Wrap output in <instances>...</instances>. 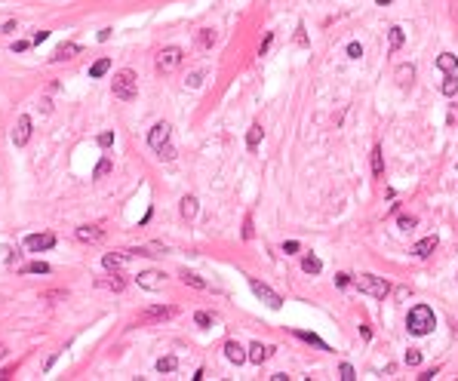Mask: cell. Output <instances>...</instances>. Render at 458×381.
I'll use <instances>...</instances> for the list:
<instances>
[{
	"label": "cell",
	"mask_w": 458,
	"mask_h": 381,
	"mask_svg": "<svg viewBox=\"0 0 458 381\" xmlns=\"http://www.w3.org/2000/svg\"><path fill=\"white\" fill-rule=\"evenodd\" d=\"M111 89H114V99H120V102H132L135 96H139V80H135V74L129 71H117L111 80Z\"/></svg>",
	"instance_id": "obj_1"
},
{
	"label": "cell",
	"mask_w": 458,
	"mask_h": 381,
	"mask_svg": "<svg viewBox=\"0 0 458 381\" xmlns=\"http://www.w3.org/2000/svg\"><path fill=\"white\" fill-rule=\"evenodd\" d=\"M437 326V317L428 305H415L409 310V332L412 335H428V332Z\"/></svg>",
	"instance_id": "obj_2"
},
{
	"label": "cell",
	"mask_w": 458,
	"mask_h": 381,
	"mask_svg": "<svg viewBox=\"0 0 458 381\" xmlns=\"http://www.w3.org/2000/svg\"><path fill=\"white\" fill-rule=\"evenodd\" d=\"M357 289L366 292V295H372V298H387V292H391V283H387L384 277L363 274V277H357Z\"/></svg>",
	"instance_id": "obj_3"
},
{
	"label": "cell",
	"mask_w": 458,
	"mask_h": 381,
	"mask_svg": "<svg viewBox=\"0 0 458 381\" xmlns=\"http://www.w3.org/2000/svg\"><path fill=\"white\" fill-rule=\"evenodd\" d=\"M181 62H185V52H181L178 46H166V50L157 55V71L169 74V71H176V68H178Z\"/></svg>",
	"instance_id": "obj_4"
},
{
	"label": "cell",
	"mask_w": 458,
	"mask_h": 381,
	"mask_svg": "<svg viewBox=\"0 0 458 381\" xmlns=\"http://www.w3.org/2000/svg\"><path fill=\"white\" fill-rule=\"evenodd\" d=\"M249 289H253V292H255V298H258V302H265V305H268L271 310H280V307H283V298H280L277 292H274L271 286H265V283H258V280H249Z\"/></svg>",
	"instance_id": "obj_5"
},
{
	"label": "cell",
	"mask_w": 458,
	"mask_h": 381,
	"mask_svg": "<svg viewBox=\"0 0 458 381\" xmlns=\"http://www.w3.org/2000/svg\"><path fill=\"white\" fill-rule=\"evenodd\" d=\"M135 280H139L142 289H148V292H160V289H163V283H166V274H160V271H142L139 277H135Z\"/></svg>",
	"instance_id": "obj_6"
},
{
	"label": "cell",
	"mask_w": 458,
	"mask_h": 381,
	"mask_svg": "<svg viewBox=\"0 0 458 381\" xmlns=\"http://www.w3.org/2000/svg\"><path fill=\"white\" fill-rule=\"evenodd\" d=\"M52 246H55V237L52 234H31V237H25V249L28 252H47Z\"/></svg>",
	"instance_id": "obj_7"
},
{
	"label": "cell",
	"mask_w": 458,
	"mask_h": 381,
	"mask_svg": "<svg viewBox=\"0 0 458 381\" xmlns=\"http://www.w3.org/2000/svg\"><path fill=\"white\" fill-rule=\"evenodd\" d=\"M28 138H31V117L22 114V117L16 120V129H13V145L22 148V145H28Z\"/></svg>",
	"instance_id": "obj_8"
},
{
	"label": "cell",
	"mask_w": 458,
	"mask_h": 381,
	"mask_svg": "<svg viewBox=\"0 0 458 381\" xmlns=\"http://www.w3.org/2000/svg\"><path fill=\"white\" fill-rule=\"evenodd\" d=\"M178 314L176 307H148L139 314V323H154V320H173Z\"/></svg>",
	"instance_id": "obj_9"
},
{
	"label": "cell",
	"mask_w": 458,
	"mask_h": 381,
	"mask_svg": "<svg viewBox=\"0 0 458 381\" xmlns=\"http://www.w3.org/2000/svg\"><path fill=\"white\" fill-rule=\"evenodd\" d=\"M166 142H169V123H154V126H151V132H148V145H151L154 151H157V148H160V145H166Z\"/></svg>",
	"instance_id": "obj_10"
},
{
	"label": "cell",
	"mask_w": 458,
	"mask_h": 381,
	"mask_svg": "<svg viewBox=\"0 0 458 381\" xmlns=\"http://www.w3.org/2000/svg\"><path fill=\"white\" fill-rule=\"evenodd\" d=\"M102 237H105V230H102L99 225H83V228H77V240H80V243H99Z\"/></svg>",
	"instance_id": "obj_11"
},
{
	"label": "cell",
	"mask_w": 458,
	"mask_h": 381,
	"mask_svg": "<svg viewBox=\"0 0 458 381\" xmlns=\"http://www.w3.org/2000/svg\"><path fill=\"white\" fill-rule=\"evenodd\" d=\"M225 356H228V363H234V366H240V363L249 360V354L240 348L237 341H228V344H225Z\"/></svg>",
	"instance_id": "obj_12"
},
{
	"label": "cell",
	"mask_w": 458,
	"mask_h": 381,
	"mask_svg": "<svg viewBox=\"0 0 458 381\" xmlns=\"http://www.w3.org/2000/svg\"><path fill=\"white\" fill-rule=\"evenodd\" d=\"M129 258V252H108L105 258H102V264H105V271H120L123 264H127Z\"/></svg>",
	"instance_id": "obj_13"
},
{
	"label": "cell",
	"mask_w": 458,
	"mask_h": 381,
	"mask_svg": "<svg viewBox=\"0 0 458 381\" xmlns=\"http://www.w3.org/2000/svg\"><path fill=\"white\" fill-rule=\"evenodd\" d=\"M394 77H397V86L400 89H409L412 86V77H415V68H412V65H400Z\"/></svg>",
	"instance_id": "obj_14"
},
{
	"label": "cell",
	"mask_w": 458,
	"mask_h": 381,
	"mask_svg": "<svg viewBox=\"0 0 458 381\" xmlns=\"http://www.w3.org/2000/svg\"><path fill=\"white\" fill-rule=\"evenodd\" d=\"M437 68H440L443 74H455L458 77V59H455L452 52H443L440 59H437Z\"/></svg>",
	"instance_id": "obj_15"
},
{
	"label": "cell",
	"mask_w": 458,
	"mask_h": 381,
	"mask_svg": "<svg viewBox=\"0 0 458 381\" xmlns=\"http://www.w3.org/2000/svg\"><path fill=\"white\" fill-rule=\"evenodd\" d=\"M77 52H80V46H77V43H62L59 50L52 52V62H68V59H74Z\"/></svg>",
	"instance_id": "obj_16"
},
{
	"label": "cell",
	"mask_w": 458,
	"mask_h": 381,
	"mask_svg": "<svg viewBox=\"0 0 458 381\" xmlns=\"http://www.w3.org/2000/svg\"><path fill=\"white\" fill-rule=\"evenodd\" d=\"M433 249H437V237H425V240H418V243L412 246V252H415L418 258H428Z\"/></svg>",
	"instance_id": "obj_17"
},
{
	"label": "cell",
	"mask_w": 458,
	"mask_h": 381,
	"mask_svg": "<svg viewBox=\"0 0 458 381\" xmlns=\"http://www.w3.org/2000/svg\"><path fill=\"white\" fill-rule=\"evenodd\" d=\"M271 354H274V348H268V344H253V348H249V360H253L255 366H261Z\"/></svg>",
	"instance_id": "obj_18"
},
{
	"label": "cell",
	"mask_w": 458,
	"mask_h": 381,
	"mask_svg": "<svg viewBox=\"0 0 458 381\" xmlns=\"http://www.w3.org/2000/svg\"><path fill=\"white\" fill-rule=\"evenodd\" d=\"M99 286H102V289H114V292H120L123 286H127V280H123V277H117V271H111V277H102Z\"/></svg>",
	"instance_id": "obj_19"
},
{
	"label": "cell",
	"mask_w": 458,
	"mask_h": 381,
	"mask_svg": "<svg viewBox=\"0 0 458 381\" xmlns=\"http://www.w3.org/2000/svg\"><path fill=\"white\" fill-rule=\"evenodd\" d=\"M178 209H181V218H188V222H191V218L197 215V197H191V194H188V197H181Z\"/></svg>",
	"instance_id": "obj_20"
},
{
	"label": "cell",
	"mask_w": 458,
	"mask_h": 381,
	"mask_svg": "<svg viewBox=\"0 0 458 381\" xmlns=\"http://www.w3.org/2000/svg\"><path fill=\"white\" fill-rule=\"evenodd\" d=\"M295 338H302V341H307V344H317L320 351H329V344L320 338V335H314V332H302V329H295Z\"/></svg>",
	"instance_id": "obj_21"
},
{
	"label": "cell",
	"mask_w": 458,
	"mask_h": 381,
	"mask_svg": "<svg viewBox=\"0 0 458 381\" xmlns=\"http://www.w3.org/2000/svg\"><path fill=\"white\" fill-rule=\"evenodd\" d=\"M403 40H406V34H403V28H397V25H394L391 31H387V43H391V52H397L400 46H403Z\"/></svg>",
	"instance_id": "obj_22"
},
{
	"label": "cell",
	"mask_w": 458,
	"mask_h": 381,
	"mask_svg": "<svg viewBox=\"0 0 458 381\" xmlns=\"http://www.w3.org/2000/svg\"><path fill=\"white\" fill-rule=\"evenodd\" d=\"M302 271L305 274H320V271H323V261H320L317 255H305L302 258Z\"/></svg>",
	"instance_id": "obj_23"
},
{
	"label": "cell",
	"mask_w": 458,
	"mask_h": 381,
	"mask_svg": "<svg viewBox=\"0 0 458 381\" xmlns=\"http://www.w3.org/2000/svg\"><path fill=\"white\" fill-rule=\"evenodd\" d=\"M258 142H261V126L253 123V126H249V132H246V148H249V151H255Z\"/></svg>",
	"instance_id": "obj_24"
},
{
	"label": "cell",
	"mask_w": 458,
	"mask_h": 381,
	"mask_svg": "<svg viewBox=\"0 0 458 381\" xmlns=\"http://www.w3.org/2000/svg\"><path fill=\"white\" fill-rule=\"evenodd\" d=\"M440 92H443V96H449V99H452L455 92H458V77H455V74H446V80L440 83Z\"/></svg>",
	"instance_id": "obj_25"
},
{
	"label": "cell",
	"mask_w": 458,
	"mask_h": 381,
	"mask_svg": "<svg viewBox=\"0 0 458 381\" xmlns=\"http://www.w3.org/2000/svg\"><path fill=\"white\" fill-rule=\"evenodd\" d=\"M181 283L185 286H194V289H206V280L197 274H191V271H181Z\"/></svg>",
	"instance_id": "obj_26"
},
{
	"label": "cell",
	"mask_w": 458,
	"mask_h": 381,
	"mask_svg": "<svg viewBox=\"0 0 458 381\" xmlns=\"http://www.w3.org/2000/svg\"><path fill=\"white\" fill-rule=\"evenodd\" d=\"M372 172H375V178H382V176H384V160H382V148H372Z\"/></svg>",
	"instance_id": "obj_27"
},
{
	"label": "cell",
	"mask_w": 458,
	"mask_h": 381,
	"mask_svg": "<svg viewBox=\"0 0 458 381\" xmlns=\"http://www.w3.org/2000/svg\"><path fill=\"white\" fill-rule=\"evenodd\" d=\"M197 43L203 46V50H209V46L215 43V31H212V28H200V34H197Z\"/></svg>",
	"instance_id": "obj_28"
},
{
	"label": "cell",
	"mask_w": 458,
	"mask_h": 381,
	"mask_svg": "<svg viewBox=\"0 0 458 381\" xmlns=\"http://www.w3.org/2000/svg\"><path fill=\"white\" fill-rule=\"evenodd\" d=\"M176 366H178L176 356H160L157 360V372H176Z\"/></svg>",
	"instance_id": "obj_29"
},
{
	"label": "cell",
	"mask_w": 458,
	"mask_h": 381,
	"mask_svg": "<svg viewBox=\"0 0 458 381\" xmlns=\"http://www.w3.org/2000/svg\"><path fill=\"white\" fill-rule=\"evenodd\" d=\"M22 274H50V264L47 261H31L22 268Z\"/></svg>",
	"instance_id": "obj_30"
},
{
	"label": "cell",
	"mask_w": 458,
	"mask_h": 381,
	"mask_svg": "<svg viewBox=\"0 0 458 381\" xmlns=\"http://www.w3.org/2000/svg\"><path fill=\"white\" fill-rule=\"evenodd\" d=\"M108 68H111V59H99L93 68H89V77H102V74H108Z\"/></svg>",
	"instance_id": "obj_31"
},
{
	"label": "cell",
	"mask_w": 458,
	"mask_h": 381,
	"mask_svg": "<svg viewBox=\"0 0 458 381\" xmlns=\"http://www.w3.org/2000/svg\"><path fill=\"white\" fill-rule=\"evenodd\" d=\"M157 157H160V160H166V163H169V160H176V148L169 145V142H166V145H160V148H157Z\"/></svg>",
	"instance_id": "obj_32"
},
{
	"label": "cell",
	"mask_w": 458,
	"mask_h": 381,
	"mask_svg": "<svg viewBox=\"0 0 458 381\" xmlns=\"http://www.w3.org/2000/svg\"><path fill=\"white\" fill-rule=\"evenodd\" d=\"M108 172H111V160L105 157V160H102V163L96 166V172H93V178H105V176H108Z\"/></svg>",
	"instance_id": "obj_33"
},
{
	"label": "cell",
	"mask_w": 458,
	"mask_h": 381,
	"mask_svg": "<svg viewBox=\"0 0 458 381\" xmlns=\"http://www.w3.org/2000/svg\"><path fill=\"white\" fill-rule=\"evenodd\" d=\"M338 372H341V381H354V378H357V375H354V366H351V363H341Z\"/></svg>",
	"instance_id": "obj_34"
},
{
	"label": "cell",
	"mask_w": 458,
	"mask_h": 381,
	"mask_svg": "<svg viewBox=\"0 0 458 381\" xmlns=\"http://www.w3.org/2000/svg\"><path fill=\"white\" fill-rule=\"evenodd\" d=\"M194 323H197V326H209V323H212V317L206 314V310H197V314H194Z\"/></svg>",
	"instance_id": "obj_35"
},
{
	"label": "cell",
	"mask_w": 458,
	"mask_h": 381,
	"mask_svg": "<svg viewBox=\"0 0 458 381\" xmlns=\"http://www.w3.org/2000/svg\"><path fill=\"white\" fill-rule=\"evenodd\" d=\"M96 142H99V148H111L114 145V132H102Z\"/></svg>",
	"instance_id": "obj_36"
},
{
	"label": "cell",
	"mask_w": 458,
	"mask_h": 381,
	"mask_svg": "<svg viewBox=\"0 0 458 381\" xmlns=\"http://www.w3.org/2000/svg\"><path fill=\"white\" fill-rule=\"evenodd\" d=\"M421 363V351H406V366H418Z\"/></svg>",
	"instance_id": "obj_37"
},
{
	"label": "cell",
	"mask_w": 458,
	"mask_h": 381,
	"mask_svg": "<svg viewBox=\"0 0 458 381\" xmlns=\"http://www.w3.org/2000/svg\"><path fill=\"white\" fill-rule=\"evenodd\" d=\"M397 225L403 228V230H409V228H415V218H412V215H400V218H397Z\"/></svg>",
	"instance_id": "obj_38"
},
{
	"label": "cell",
	"mask_w": 458,
	"mask_h": 381,
	"mask_svg": "<svg viewBox=\"0 0 458 381\" xmlns=\"http://www.w3.org/2000/svg\"><path fill=\"white\" fill-rule=\"evenodd\" d=\"M348 55H351V59H360V55H363V46H360V43H348Z\"/></svg>",
	"instance_id": "obj_39"
},
{
	"label": "cell",
	"mask_w": 458,
	"mask_h": 381,
	"mask_svg": "<svg viewBox=\"0 0 458 381\" xmlns=\"http://www.w3.org/2000/svg\"><path fill=\"white\" fill-rule=\"evenodd\" d=\"M200 83H203V71H197V74H191V77H188V86H191V89H197Z\"/></svg>",
	"instance_id": "obj_40"
},
{
	"label": "cell",
	"mask_w": 458,
	"mask_h": 381,
	"mask_svg": "<svg viewBox=\"0 0 458 381\" xmlns=\"http://www.w3.org/2000/svg\"><path fill=\"white\" fill-rule=\"evenodd\" d=\"M283 252H286V255H295V252H299V243H295V240H286V243H283Z\"/></svg>",
	"instance_id": "obj_41"
},
{
	"label": "cell",
	"mask_w": 458,
	"mask_h": 381,
	"mask_svg": "<svg viewBox=\"0 0 458 381\" xmlns=\"http://www.w3.org/2000/svg\"><path fill=\"white\" fill-rule=\"evenodd\" d=\"M68 292L65 289H52V292H43V298H47V302H52V298H65Z\"/></svg>",
	"instance_id": "obj_42"
},
{
	"label": "cell",
	"mask_w": 458,
	"mask_h": 381,
	"mask_svg": "<svg viewBox=\"0 0 458 381\" xmlns=\"http://www.w3.org/2000/svg\"><path fill=\"white\" fill-rule=\"evenodd\" d=\"M16 31V22L9 19V22H3V25H0V34H13Z\"/></svg>",
	"instance_id": "obj_43"
},
{
	"label": "cell",
	"mask_w": 458,
	"mask_h": 381,
	"mask_svg": "<svg viewBox=\"0 0 458 381\" xmlns=\"http://www.w3.org/2000/svg\"><path fill=\"white\" fill-rule=\"evenodd\" d=\"M437 372H440V369H437V366H433V369H428V372H421L418 378H421V381H431V378H437Z\"/></svg>",
	"instance_id": "obj_44"
},
{
	"label": "cell",
	"mask_w": 458,
	"mask_h": 381,
	"mask_svg": "<svg viewBox=\"0 0 458 381\" xmlns=\"http://www.w3.org/2000/svg\"><path fill=\"white\" fill-rule=\"evenodd\" d=\"M271 40H274V34H268V37L261 40V46H258V55H265V52H268V46H271Z\"/></svg>",
	"instance_id": "obj_45"
},
{
	"label": "cell",
	"mask_w": 458,
	"mask_h": 381,
	"mask_svg": "<svg viewBox=\"0 0 458 381\" xmlns=\"http://www.w3.org/2000/svg\"><path fill=\"white\" fill-rule=\"evenodd\" d=\"M243 237H246V240L253 237V218H246V222H243Z\"/></svg>",
	"instance_id": "obj_46"
},
{
	"label": "cell",
	"mask_w": 458,
	"mask_h": 381,
	"mask_svg": "<svg viewBox=\"0 0 458 381\" xmlns=\"http://www.w3.org/2000/svg\"><path fill=\"white\" fill-rule=\"evenodd\" d=\"M28 46H31L28 40H19V43H13V52H25V50H28Z\"/></svg>",
	"instance_id": "obj_47"
},
{
	"label": "cell",
	"mask_w": 458,
	"mask_h": 381,
	"mask_svg": "<svg viewBox=\"0 0 458 381\" xmlns=\"http://www.w3.org/2000/svg\"><path fill=\"white\" fill-rule=\"evenodd\" d=\"M47 37H50V31H37V34H34V43H43Z\"/></svg>",
	"instance_id": "obj_48"
},
{
	"label": "cell",
	"mask_w": 458,
	"mask_h": 381,
	"mask_svg": "<svg viewBox=\"0 0 458 381\" xmlns=\"http://www.w3.org/2000/svg\"><path fill=\"white\" fill-rule=\"evenodd\" d=\"M335 283H338V286H348V283H351V277H348V274H338V277H335Z\"/></svg>",
	"instance_id": "obj_49"
},
{
	"label": "cell",
	"mask_w": 458,
	"mask_h": 381,
	"mask_svg": "<svg viewBox=\"0 0 458 381\" xmlns=\"http://www.w3.org/2000/svg\"><path fill=\"white\" fill-rule=\"evenodd\" d=\"M3 356H6V348H3V344H0V360H3Z\"/></svg>",
	"instance_id": "obj_50"
}]
</instances>
